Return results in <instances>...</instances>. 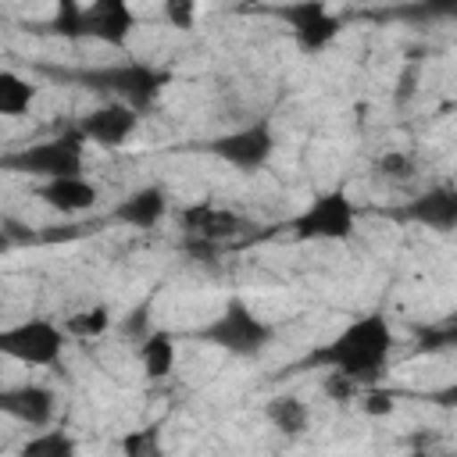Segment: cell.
<instances>
[{
    "mask_svg": "<svg viewBox=\"0 0 457 457\" xmlns=\"http://www.w3.org/2000/svg\"><path fill=\"white\" fill-rule=\"evenodd\" d=\"M396 336L393 325L382 311H368L350 318L328 343L314 346L300 368H321V371H339L346 378H353L357 386H375L382 378V371L389 368Z\"/></svg>",
    "mask_w": 457,
    "mask_h": 457,
    "instance_id": "obj_1",
    "label": "cell"
},
{
    "mask_svg": "<svg viewBox=\"0 0 457 457\" xmlns=\"http://www.w3.org/2000/svg\"><path fill=\"white\" fill-rule=\"evenodd\" d=\"M271 336H275V328L239 296L225 300V307L196 332V339L232 353V357H257L261 350H268Z\"/></svg>",
    "mask_w": 457,
    "mask_h": 457,
    "instance_id": "obj_2",
    "label": "cell"
},
{
    "mask_svg": "<svg viewBox=\"0 0 457 457\" xmlns=\"http://www.w3.org/2000/svg\"><path fill=\"white\" fill-rule=\"evenodd\" d=\"M82 82L89 89L107 93L111 100H121V104H129V107H136L143 114L146 107L157 104V96L164 93L171 75L154 68V64H143V61H118V64H104V68L86 71Z\"/></svg>",
    "mask_w": 457,
    "mask_h": 457,
    "instance_id": "obj_3",
    "label": "cell"
},
{
    "mask_svg": "<svg viewBox=\"0 0 457 457\" xmlns=\"http://www.w3.org/2000/svg\"><path fill=\"white\" fill-rule=\"evenodd\" d=\"M82 143L86 139L79 136V129H71L64 136H54V139L25 143V146L4 154V168L7 171H21V175L39 179V182L64 179V175H82V161H86Z\"/></svg>",
    "mask_w": 457,
    "mask_h": 457,
    "instance_id": "obj_4",
    "label": "cell"
},
{
    "mask_svg": "<svg viewBox=\"0 0 457 457\" xmlns=\"http://www.w3.org/2000/svg\"><path fill=\"white\" fill-rule=\"evenodd\" d=\"M68 328L64 321H50V318H25L14 321L0 332V350L25 364V368H54L64 357L68 346Z\"/></svg>",
    "mask_w": 457,
    "mask_h": 457,
    "instance_id": "obj_5",
    "label": "cell"
},
{
    "mask_svg": "<svg viewBox=\"0 0 457 457\" xmlns=\"http://www.w3.org/2000/svg\"><path fill=\"white\" fill-rule=\"evenodd\" d=\"M357 228V207L343 189H328L318 193L296 218H293V236L296 239H321V243H336V239H350Z\"/></svg>",
    "mask_w": 457,
    "mask_h": 457,
    "instance_id": "obj_6",
    "label": "cell"
},
{
    "mask_svg": "<svg viewBox=\"0 0 457 457\" xmlns=\"http://www.w3.org/2000/svg\"><path fill=\"white\" fill-rule=\"evenodd\" d=\"M204 150L214 154L218 161L232 164V168H239V171H257L268 164V157L275 150V132L268 121H253V125L232 129L218 139H207Z\"/></svg>",
    "mask_w": 457,
    "mask_h": 457,
    "instance_id": "obj_7",
    "label": "cell"
},
{
    "mask_svg": "<svg viewBox=\"0 0 457 457\" xmlns=\"http://www.w3.org/2000/svg\"><path fill=\"white\" fill-rule=\"evenodd\" d=\"M136 32V11L129 0H89L79 14V39H93L125 50Z\"/></svg>",
    "mask_w": 457,
    "mask_h": 457,
    "instance_id": "obj_8",
    "label": "cell"
},
{
    "mask_svg": "<svg viewBox=\"0 0 457 457\" xmlns=\"http://www.w3.org/2000/svg\"><path fill=\"white\" fill-rule=\"evenodd\" d=\"M278 18L289 25L293 39L300 50L314 54V50H325L336 36H339V18L328 11L325 0H293L286 7H278Z\"/></svg>",
    "mask_w": 457,
    "mask_h": 457,
    "instance_id": "obj_9",
    "label": "cell"
},
{
    "mask_svg": "<svg viewBox=\"0 0 457 457\" xmlns=\"http://www.w3.org/2000/svg\"><path fill=\"white\" fill-rule=\"evenodd\" d=\"M179 221H182V232L193 239L196 250L232 243L250 228L243 214H236L232 207H218V204H189V207H182Z\"/></svg>",
    "mask_w": 457,
    "mask_h": 457,
    "instance_id": "obj_10",
    "label": "cell"
},
{
    "mask_svg": "<svg viewBox=\"0 0 457 457\" xmlns=\"http://www.w3.org/2000/svg\"><path fill=\"white\" fill-rule=\"evenodd\" d=\"M75 129H79V136H82L86 143H96V146H121V143H129V139L136 136V129H139V111L129 107V104H121V100H107V104H100L96 111L82 114Z\"/></svg>",
    "mask_w": 457,
    "mask_h": 457,
    "instance_id": "obj_11",
    "label": "cell"
},
{
    "mask_svg": "<svg viewBox=\"0 0 457 457\" xmlns=\"http://www.w3.org/2000/svg\"><path fill=\"white\" fill-rule=\"evenodd\" d=\"M393 218L421 225V228L450 232V228H457V189L453 186H432V189L411 196L407 204H400L393 211Z\"/></svg>",
    "mask_w": 457,
    "mask_h": 457,
    "instance_id": "obj_12",
    "label": "cell"
},
{
    "mask_svg": "<svg viewBox=\"0 0 457 457\" xmlns=\"http://www.w3.org/2000/svg\"><path fill=\"white\" fill-rule=\"evenodd\" d=\"M0 411H4L7 418H14L18 425L46 428V425L54 421L57 396H54V389H46V386L25 382V386H14V389H4V393H0Z\"/></svg>",
    "mask_w": 457,
    "mask_h": 457,
    "instance_id": "obj_13",
    "label": "cell"
},
{
    "mask_svg": "<svg viewBox=\"0 0 457 457\" xmlns=\"http://www.w3.org/2000/svg\"><path fill=\"white\" fill-rule=\"evenodd\" d=\"M164 214H168V189L157 182L136 186L111 207V221L129 225V228H154L164 221Z\"/></svg>",
    "mask_w": 457,
    "mask_h": 457,
    "instance_id": "obj_14",
    "label": "cell"
},
{
    "mask_svg": "<svg viewBox=\"0 0 457 457\" xmlns=\"http://www.w3.org/2000/svg\"><path fill=\"white\" fill-rule=\"evenodd\" d=\"M39 200L61 214H82V211H93L96 200H100V189L96 182H89L86 175H64V179H50V182H39Z\"/></svg>",
    "mask_w": 457,
    "mask_h": 457,
    "instance_id": "obj_15",
    "label": "cell"
},
{
    "mask_svg": "<svg viewBox=\"0 0 457 457\" xmlns=\"http://www.w3.org/2000/svg\"><path fill=\"white\" fill-rule=\"evenodd\" d=\"M175 357H179V346L168 328H150L139 336V364L150 382L168 378L175 371Z\"/></svg>",
    "mask_w": 457,
    "mask_h": 457,
    "instance_id": "obj_16",
    "label": "cell"
},
{
    "mask_svg": "<svg viewBox=\"0 0 457 457\" xmlns=\"http://www.w3.org/2000/svg\"><path fill=\"white\" fill-rule=\"evenodd\" d=\"M264 418L271 421V428H278V432H286V436H300V432H307V425H311V407H307L300 396L282 393V396H271V400H268Z\"/></svg>",
    "mask_w": 457,
    "mask_h": 457,
    "instance_id": "obj_17",
    "label": "cell"
},
{
    "mask_svg": "<svg viewBox=\"0 0 457 457\" xmlns=\"http://www.w3.org/2000/svg\"><path fill=\"white\" fill-rule=\"evenodd\" d=\"M443 350H457V311L414 328V353H443Z\"/></svg>",
    "mask_w": 457,
    "mask_h": 457,
    "instance_id": "obj_18",
    "label": "cell"
},
{
    "mask_svg": "<svg viewBox=\"0 0 457 457\" xmlns=\"http://www.w3.org/2000/svg\"><path fill=\"white\" fill-rule=\"evenodd\" d=\"M36 82H29L25 75L18 71H0V114L7 118H18V114H29V107L36 104Z\"/></svg>",
    "mask_w": 457,
    "mask_h": 457,
    "instance_id": "obj_19",
    "label": "cell"
},
{
    "mask_svg": "<svg viewBox=\"0 0 457 457\" xmlns=\"http://www.w3.org/2000/svg\"><path fill=\"white\" fill-rule=\"evenodd\" d=\"M21 457H71L75 453V439L64 432V428H36L25 443H21V450H18Z\"/></svg>",
    "mask_w": 457,
    "mask_h": 457,
    "instance_id": "obj_20",
    "label": "cell"
},
{
    "mask_svg": "<svg viewBox=\"0 0 457 457\" xmlns=\"http://www.w3.org/2000/svg\"><path fill=\"white\" fill-rule=\"evenodd\" d=\"M64 328H68V336L71 339H100L107 328H111V307L107 303H93V307H86V311H75V314H68L64 318Z\"/></svg>",
    "mask_w": 457,
    "mask_h": 457,
    "instance_id": "obj_21",
    "label": "cell"
},
{
    "mask_svg": "<svg viewBox=\"0 0 457 457\" xmlns=\"http://www.w3.org/2000/svg\"><path fill=\"white\" fill-rule=\"evenodd\" d=\"M161 14L171 29L179 32H189L200 18V0H161Z\"/></svg>",
    "mask_w": 457,
    "mask_h": 457,
    "instance_id": "obj_22",
    "label": "cell"
},
{
    "mask_svg": "<svg viewBox=\"0 0 457 457\" xmlns=\"http://www.w3.org/2000/svg\"><path fill=\"white\" fill-rule=\"evenodd\" d=\"M79 14H82L79 0H57V14L46 21V29L57 32L61 39H79Z\"/></svg>",
    "mask_w": 457,
    "mask_h": 457,
    "instance_id": "obj_23",
    "label": "cell"
},
{
    "mask_svg": "<svg viewBox=\"0 0 457 457\" xmlns=\"http://www.w3.org/2000/svg\"><path fill=\"white\" fill-rule=\"evenodd\" d=\"M378 175L389 179V182H403L414 175V157L407 150H389L378 157Z\"/></svg>",
    "mask_w": 457,
    "mask_h": 457,
    "instance_id": "obj_24",
    "label": "cell"
},
{
    "mask_svg": "<svg viewBox=\"0 0 457 457\" xmlns=\"http://www.w3.org/2000/svg\"><path fill=\"white\" fill-rule=\"evenodd\" d=\"M121 450L129 457H143V453H157V428H132L125 439H121Z\"/></svg>",
    "mask_w": 457,
    "mask_h": 457,
    "instance_id": "obj_25",
    "label": "cell"
},
{
    "mask_svg": "<svg viewBox=\"0 0 457 457\" xmlns=\"http://www.w3.org/2000/svg\"><path fill=\"white\" fill-rule=\"evenodd\" d=\"M414 14H432V18H457V0H421Z\"/></svg>",
    "mask_w": 457,
    "mask_h": 457,
    "instance_id": "obj_26",
    "label": "cell"
},
{
    "mask_svg": "<svg viewBox=\"0 0 457 457\" xmlns=\"http://www.w3.org/2000/svg\"><path fill=\"white\" fill-rule=\"evenodd\" d=\"M368 414H389L393 411V396L389 393H382V389H368V396H364V403H361Z\"/></svg>",
    "mask_w": 457,
    "mask_h": 457,
    "instance_id": "obj_27",
    "label": "cell"
},
{
    "mask_svg": "<svg viewBox=\"0 0 457 457\" xmlns=\"http://www.w3.org/2000/svg\"><path fill=\"white\" fill-rule=\"evenodd\" d=\"M436 407H457V382H450V386H443V389H436L432 396H428Z\"/></svg>",
    "mask_w": 457,
    "mask_h": 457,
    "instance_id": "obj_28",
    "label": "cell"
},
{
    "mask_svg": "<svg viewBox=\"0 0 457 457\" xmlns=\"http://www.w3.org/2000/svg\"><path fill=\"white\" fill-rule=\"evenodd\" d=\"M250 4H253V0H250Z\"/></svg>",
    "mask_w": 457,
    "mask_h": 457,
    "instance_id": "obj_29",
    "label": "cell"
}]
</instances>
